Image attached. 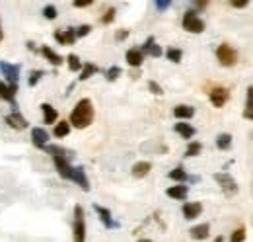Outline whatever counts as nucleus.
Listing matches in <instances>:
<instances>
[{
  "label": "nucleus",
  "mask_w": 253,
  "mask_h": 242,
  "mask_svg": "<svg viewBox=\"0 0 253 242\" xmlns=\"http://www.w3.org/2000/svg\"><path fill=\"white\" fill-rule=\"evenodd\" d=\"M92 121H94V106H92V102H90L88 98H84V100H80V102L76 104V108L72 110L68 123H70L72 127H76V129H86Z\"/></svg>",
  "instance_id": "1"
},
{
  "label": "nucleus",
  "mask_w": 253,
  "mask_h": 242,
  "mask_svg": "<svg viewBox=\"0 0 253 242\" xmlns=\"http://www.w3.org/2000/svg\"><path fill=\"white\" fill-rule=\"evenodd\" d=\"M74 242H86V225H84V209L80 205L74 207Z\"/></svg>",
  "instance_id": "2"
},
{
  "label": "nucleus",
  "mask_w": 253,
  "mask_h": 242,
  "mask_svg": "<svg viewBox=\"0 0 253 242\" xmlns=\"http://www.w3.org/2000/svg\"><path fill=\"white\" fill-rule=\"evenodd\" d=\"M183 30H187L189 33H203L205 31V22L197 16V12H185L183 16Z\"/></svg>",
  "instance_id": "3"
},
{
  "label": "nucleus",
  "mask_w": 253,
  "mask_h": 242,
  "mask_svg": "<svg viewBox=\"0 0 253 242\" xmlns=\"http://www.w3.org/2000/svg\"><path fill=\"white\" fill-rule=\"evenodd\" d=\"M216 57H218L222 66H234L236 60H238V53H236V49H232L228 43H222L220 47L216 49Z\"/></svg>",
  "instance_id": "4"
},
{
  "label": "nucleus",
  "mask_w": 253,
  "mask_h": 242,
  "mask_svg": "<svg viewBox=\"0 0 253 242\" xmlns=\"http://www.w3.org/2000/svg\"><path fill=\"white\" fill-rule=\"evenodd\" d=\"M0 70H2V74L8 78V86H12V88H18L20 66H18V64H10V62H6V60H2V62H0Z\"/></svg>",
  "instance_id": "5"
},
{
  "label": "nucleus",
  "mask_w": 253,
  "mask_h": 242,
  "mask_svg": "<svg viewBox=\"0 0 253 242\" xmlns=\"http://www.w3.org/2000/svg\"><path fill=\"white\" fill-rule=\"evenodd\" d=\"M214 180L220 183L222 191H224L226 195H236V193H238V183H236V180H234L230 174H224V172L214 174Z\"/></svg>",
  "instance_id": "6"
},
{
  "label": "nucleus",
  "mask_w": 253,
  "mask_h": 242,
  "mask_svg": "<svg viewBox=\"0 0 253 242\" xmlns=\"http://www.w3.org/2000/svg\"><path fill=\"white\" fill-rule=\"evenodd\" d=\"M53 160H55V166H57L61 178L70 180V176H72V166L68 164V156H53Z\"/></svg>",
  "instance_id": "7"
},
{
  "label": "nucleus",
  "mask_w": 253,
  "mask_h": 242,
  "mask_svg": "<svg viewBox=\"0 0 253 242\" xmlns=\"http://www.w3.org/2000/svg\"><path fill=\"white\" fill-rule=\"evenodd\" d=\"M70 180L76 182L84 191H88V189H90V182H88V178H86V170H84L82 166L72 168V176H70Z\"/></svg>",
  "instance_id": "8"
},
{
  "label": "nucleus",
  "mask_w": 253,
  "mask_h": 242,
  "mask_svg": "<svg viewBox=\"0 0 253 242\" xmlns=\"http://www.w3.org/2000/svg\"><path fill=\"white\" fill-rule=\"evenodd\" d=\"M16 92H18V88H12V86H8L6 82H0V98L6 100V102H10L12 108H14V112H18V106H16Z\"/></svg>",
  "instance_id": "9"
},
{
  "label": "nucleus",
  "mask_w": 253,
  "mask_h": 242,
  "mask_svg": "<svg viewBox=\"0 0 253 242\" xmlns=\"http://www.w3.org/2000/svg\"><path fill=\"white\" fill-rule=\"evenodd\" d=\"M47 141H49V135H47L45 129H41V127L32 129V143L37 149H45L47 147Z\"/></svg>",
  "instance_id": "10"
},
{
  "label": "nucleus",
  "mask_w": 253,
  "mask_h": 242,
  "mask_svg": "<svg viewBox=\"0 0 253 242\" xmlns=\"http://www.w3.org/2000/svg\"><path fill=\"white\" fill-rule=\"evenodd\" d=\"M94 209H95V213L99 215V221H101L107 229H117V227H119V223H117V221H113L111 213L107 211L105 207H101V205H94Z\"/></svg>",
  "instance_id": "11"
},
{
  "label": "nucleus",
  "mask_w": 253,
  "mask_h": 242,
  "mask_svg": "<svg viewBox=\"0 0 253 242\" xmlns=\"http://www.w3.org/2000/svg\"><path fill=\"white\" fill-rule=\"evenodd\" d=\"M228 98H230V94L226 88H214V90H211V102H212V106H216V108H222L226 102H228Z\"/></svg>",
  "instance_id": "12"
},
{
  "label": "nucleus",
  "mask_w": 253,
  "mask_h": 242,
  "mask_svg": "<svg viewBox=\"0 0 253 242\" xmlns=\"http://www.w3.org/2000/svg\"><path fill=\"white\" fill-rule=\"evenodd\" d=\"M55 39L61 43V45H72L74 39H76V31L72 30H64V31H55Z\"/></svg>",
  "instance_id": "13"
},
{
  "label": "nucleus",
  "mask_w": 253,
  "mask_h": 242,
  "mask_svg": "<svg viewBox=\"0 0 253 242\" xmlns=\"http://www.w3.org/2000/svg\"><path fill=\"white\" fill-rule=\"evenodd\" d=\"M41 112H43V121L49 123V125H53L55 121L59 120V112L49 104H41Z\"/></svg>",
  "instance_id": "14"
},
{
  "label": "nucleus",
  "mask_w": 253,
  "mask_h": 242,
  "mask_svg": "<svg viewBox=\"0 0 253 242\" xmlns=\"http://www.w3.org/2000/svg\"><path fill=\"white\" fill-rule=\"evenodd\" d=\"M189 233H191V239H195V241H205V239L209 237V233H211V227H209L207 223H203V225L193 227Z\"/></svg>",
  "instance_id": "15"
},
{
  "label": "nucleus",
  "mask_w": 253,
  "mask_h": 242,
  "mask_svg": "<svg viewBox=\"0 0 253 242\" xmlns=\"http://www.w3.org/2000/svg\"><path fill=\"white\" fill-rule=\"evenodd\" d=\"M6 123L10 125V127H14V129H26L28 127V121L24 116H20L18 112H14L12 116H6Z\"/></svg>",
  "instance_id": "16"
},
{
  "label": "nucleus",
  "mask_w": 253,
  "mask_h": 242,
  "mask_svg": "<svg viewBox=\"0 0 253 242\" xmlns=\"http://www.w3.org/2000/svg\"><path fill=\"white\" fill-rule=\"evenodd\" d=\"M144 53H148L150 57H162V49L156 45L154 37H148V39H146V43H144V47H142V55H144Z\"/></svg>",
  "instance_id": "17"
},
{
  "label": "nucleus",
  "mask_w": 253,
  "mask_h": 242,
  "mask_svg": "<svg viewBox=\"0 0 253 242\" xmlns=\"http://www.w3.org/2000/svg\"><path fill=\"white\" fill-rule=\"evenodd\" d=\"M142 60H144V55H142L140 49H128V51H126V62H128L130 66H140Z\"/></svg>",
  "instance_id": "18"
},
{
  "label": "nucleus",
  "mask_w": 253,
  "mask_h": 242,
  "mask_svg": "<svg viewBox=\"0 0 253 242\" xmlns=\"http://www.w3.org/2000/svg\"><path fill=\"white\" fill-rule=\"evenodd\" d=\"M169 197H173V199H185L187 197V193H189V187L187 185H173V187H169L168 191H166Z\"/></svg>",
  "instance_id": "19"
},
{
  "label": "nucleus",
  "mask_w": 253,
  "mask_h": 242,
  "mask_svg": "<svg viewBox=\"0 0 253 242\" xmlns=\"http://www.w3.org/2000/svg\"><path fill=\"white\" fill-rule=\"evenodd\" d=\"M41 55L49 60L51 64H55V66H59V64L63 62V57H61L59 53H55V51H53L51 47H47V45H45V47H41Z\"/></svg>",
  "instance_id": "20"
},
{
  "label": "nucleus",
  "mask_w": 253,
  "mask_h": 242,
  "mask_svg": "<svg viewBox=\"0 0 253 242\" xmlns=\"http://www.w3.org/2000/svg\"><path fill=\"white\" fill-rule=\"evenodd\" d=\"M201 211H203V205L201 203H185L183 205V217L189 219V221L195 219V217H199Z\"/></svg>",
  "instance_id": "21"
},
{
  "label": "nucleus",
  "mask_w": 253,
  "mask_h": 242,
  "mask_svg": "<svg viewBox=\"0 0 253 242\" xmlns=\"http://www.w3.org/2000/svg\"><path fill=\"white\" fill-rule=\"evenodd\" d=\"M150 168H152L150 162H136V164L132 166V176H134V178H144V176H148Z\"/></svg>",
  "instance_id": "22"
},
{
  "label": "nucleus",
  "mask_w": 253,
  "mask_h": 242,
  "mask_svg": "<svg viewBox=\"0 0 253 242\" xmlns=\"http://www.w3.org/2000/svg\"><path fill=\"white\" fill-rule=\"evenodd\" d=\"M173 116L177 120H191L195 116V108H191V106H177L173 110Z\"/></svg>",
  "instance_id": "23"
},
{
  "label": "nucleus",
  "mask_w": 253,
  "mask_h": 242,
  "mask_svg": "<svg viewBox=\"0 0 253 242\" xmlns=\"http://www.w3.org/2000/svg\"><path fill=\"white\" fill-rule=\"evenodd\" d=\"M175 131L183 137V139H191L195 135V129L191 127L189 123H175Z\"/></svg>",
  "instance_id": "24"
},
{
  "label": "nucleus",
  "mask_w": 253,
  "mask_h": 242,
  "mask_svg": "<svg viewBox=\"0 0 253 242\" xmlns=\"http://www.w3.org/2000/svg\"><path fill=\"white\" fill-rule=\"evenodd\" d=\"M70 133V123L68 121H59L55 123V137H66Z\"/></svg>",
  "instance_id": "25"
},
{
  "label": "nucleus",
  "mask_w": 253,
  "mask_h": 242,
  "mask_svg": "<svg viewBox=\"0 0 253 242\" xmlns=\"http://www.w3.org/2000/svg\"><path fill=\"white\" fill-rule=\"evenodd\" d=\"M216 147H218L220 151L230 149V147H232V135H228V133H222V135H218V139H216Z\"/></svg>",
  "instance_id": "26"
},
{
  "label": "nucleus",
  "mask_w": 253,
  "mask_h": 242,
  "mask_svg": "<svg viewBox=\"0 0 253 242\" xmlns=\"http://www.w3.org/2000/svg\"><path fill=\"white\" fill-rule=\"evenodd\" d=\"M99 68L95 66V64H92V62H86L84 66H82V72H80V80H88L92 74H95Z\"/></svg>",
  "instance_id": "27"
},
{
  "label": "nucleus",
  "mask_w": 253,
  "mask_h": 242,
  "mask_svg": "<svg viewBox=\"0 0 253 242\" xmlns=\"http://www.w3.org/2000/svg\"><path fill=\"white\" fill-rule=\"evenodd\" d=\"M244 118H246V120H253V88L248 90V102H246Z\"/></svg>",
  "instance_id": "28"
},
{
  "label": "nucleus",
  "mask_w": 253,
  "mask_h": 242,
  "mask_svg": "<svg viewBox=\"0 0 253 242\" xmlns=\"http://www.w3.org/2000/svg\"><path fill=\"white\" fill-rule=\"evenodd\" d=\"M169 178L175 182H185L187 180V172H185L181 166H177V168H173V170L169 172Z\"/></svg>",
  "instance_id": "29"
},
{
  "label": "nucleus",
  "mask_w": 253,
  "mask_h": 242,
  "mask_svg": "<svg viewBox=\"0 0 253 242\" xmlns=\"http://www.w3.org/2000/svg\"><path fill=\"white\" fill-rule=\"evenodd\" d=\"M68 68H70V70H74V72H76V70H80V68H82V62H80V59H78V57H76V55H68Z\"/></svg>",
  "instance_id": "30"
},
{
  "label": "nucleus",
  "mask_w": 253,
  "mask_h": 242,
  "mask_svg": "<svg viewBox=\"0 0 253 242\" xmlns=\"http://www.w3.org/2000/svg\"><path fill=\"white\" fill-rule=\"evenodd\" d=\"M168 59L171 60V62H179L181 57H183V53H181V49H168Z\"/></svg>",
  "instance_id": "31"
},
{
  "label": "nucleus",
  "mask_w": 253,
  "mask_h": 242,
  "mask_svg": "<svg viewBox=\"0 0 253 242\" xmlns=\"http://www.w3.org/2000/svg\"><path fill=\"white\" fill-rule=\"evenodd\" d=\"M43 16H45L47 20H55V18H57V8H55L53 4H47V6L43 8Z\"/></svg>",
  "instance_id": "32"
},
{
  "label": "nucleus",
  "mask_w": 253,
  "mask_h": 242,
  "mask_svg": "<svg viewBox=\"0 0 253 242\" xmlns=\"http://www.w3.org/2000/svg\"><path fill=\"white\" fill-rule=\"evenodd\" d=\"M119 74H121V68H119V66H111V68L105 72V78H107L109 82H113V80L119 78Z\"/></svg>",
  "instance_id": "33"
},
{
  "label": "nucleus",
  "mask_w": 253,
  "mask_h": 242,
  "mask_svg": "<svg viewBox=\"0 0 253 242\" xmlns=\"http://www.w3.org/2000/svg\"><path fill=\"white\" fill-rule=\"evenodd\" d=\"M201 149H203L201 143H191L185 151V156H197V154H201Z\"/></svg>",
  "instance_id": "34"
},
{
  "label": "nucleus",
  "mask_w": 253,
  "mask_h": 242,
  "mask_svg": "<svg viewBox=\"0 0 253 242\" xmlns=\"http://www.w3.org/2000/svg\"><path fill=\"white\" fill-rule=\"evenodd\" d=\"M244 241H246V229H238L230 237V242H244Z\"/></svg>",
  "instance_id": "35"
},
{
  "label": "nucleus",
  "mask_w": 253,
  "mask_h": 242,
  "mask_svg": "<svg viewBox=\"0 0 253 242\" xmlns=\"http://www.w3.org/2000/svg\"><path fill=\"white\" fill-rule=\"evenodd\" d=\"M41 76H43V70H32V74H30V86H35Z\"/></svg>",
  "instance_id": "36"
},
{
  "label": "nucleus",
  "mask_w": 253,
  "mask_h": 242,
  "mask_svg": "<svg viewBox=\"0 0 253 242\" xmlns=\"http://www.w3.org/2000/svg\"><path fill=\"white\" fill-rule=\"evenodd\" d=\"M113 18H115V10L111 8V10H107V12H105V16L101 18V22H103V24H111V22H113Z\"/></svg>",
  "instance_id": "37"
},
{
  "label": "nucleus",
  "mask_w": 253,
  "mask_h": 242,
  "mask_svg": "<svg viewBox=\"0 0 253 242\" xmlns=\"http://www.w3.org/2000/svg\"><path fill=\"white\" fill-rule=\"evenodd\" d=\"M76 31V37H84V35H88L90 31H92V26H80L78 30H74Z\"/></svg>",
  "instance_id": "38"
},
{
  "label": "nucleus",
  "mask_w": 253,
  "mask_h": 242,
  "mask_svg": "<svg viewBox=\"0 0 253 242\" xmlns=\"http://www.w3.org/2000/svg\"><path fill=\"white\" fill-rule=\"evenodd\" d=\"M148 88L154 92L156 96H162V94H164V90L160 88V84H158V82H154V80H150V82H148Z\"/></svg>",
  "instance_id": "39"
},
{
  "label": "nucleus",
  "mask_w": 253,
  "mask_h": 242,
  "mask_svg": "<svg viewBox=\"0 0 253 242\" xmlns=\"http://www.w3.org/2000/svg\"><path fill=\"white\" fill-rule=\"evenodd\" d=\"M169 4H171L169 0H166V2H156V8H158V10H166V8H169Z\"/></svg>",
  "instance_id": "40"
},
{
  "label": "nucleus",
  "mask_w": 253,
  "mask_h": 242,
  "mask_svg": "<svg viewBox=\"0 0 253 242\" xmlns=\"http://www.w3.org/2000/svg\"><path fill=\"white\" fill-rule=\"evenodd\" d=\"M126 35H128V31H126V30L117 31V41H121V39H126Z\"/></svg>",
  "instance_id": "41"
},
{
  "label": "nucleus",
  "mask_w": 253,
  "mask_h": 242,
  "mask_svg": "<svg viewBox=\"0 0 253 242\" xmlns=\"http://www.w3.org/2000/svg\"><path fill=\"white\" fill-rule=\"evenodd\" d=\"M90 4H92V0H86V2H74L76 8H84V6H90Z\"/></svg>",
  "instance_id": "42"
},
{
  "label": "nucleus",
  "mask_w": 253,
  "mask_h": 242,
  "mask_svg": "<svg viewBox=\"0 0 253 242\" xmlns=\"http://www.w3.org/2000/svg\"><path fill=\"white\" fill-rule=\"evenodd\" d=\"M232 6L234 8H244V6H248V2L244 0V2H232Z\"/></svg>",
  "instance_id": "43"
},
{
  "label": "nucleus",
  "mask_w": 253,
  "mask_h": 242,
  "mask_svg": "<svg viewBox=\"0 0 253 242\" xmlns=\"http://www.w3.org/2000/svg\"><path fill=\"white\" fill-rule=\"evenodd\" d=\"M4 39V31H2V26H0V41Z\"/></svg>",
  "instance_id": "44"
},
{
  "label": "nucleus",
  "mask_w": 253,
  "mask_h": 242,
  "mask_svg": "<svg viewBox=\"0 0 253 242\" xmlns=\"http://www.w3.org/2000/svg\"><path fill=\"white\" fill-rule=\"evenodd\" d=\"M214 242H222V237H218V239H216Z\"/></svg>",
  "instance_id": "45"
},
{
  "label": "nucleus",
  "mask_w": 253,
  "mask_h": 242,
  "mask_svg": "<svg viewBox=\"0 0 253 242\" xmlns=\"http://www.w3.org/2000/svg\"><path fill=\"white\" fill-rule=\"evenodd\" d=\"M138 242H152V241H138Z\"/></svg>",
  "instance_id": "46"
}]
</instances>
